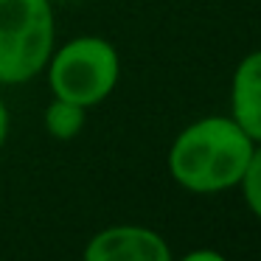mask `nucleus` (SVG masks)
<instances>
[{"label": "nucleus", "mask_w": 261, "mask_h": 261, "mask_svg": "<svg viewBox=\"0 0 261 261\" xmlns=\"http://www.w3.org/2000/svg\"><path fill=\"white\" fill-rule=\"evenodd\" d=\"M51 3H54V0H51Z\"/></svg>", "instance_id": "nucleus-10"}, {"label": "nucleus", "mask_w": 261, "mask_h": 261, "mask_svg": "<svg viewBox=\"0 0 261 261\" xmlns=\"http://www.w3.org/2000/svg\"><path fill=\"white\" fill-rule=\"evenodd\" d=\"M42 73H48L54 98H65L87 110L113 96L121 79V59L110 40L85 34L54 48Z\"/></svg>", "instance_id": "nucleus-3"}, {"label": "nucleus", "mask_w": 261, "mask_h": 261, "mask_svg": "<svg viewBox=\"0 0 261 261\" xmlns=\"http://www.w3.org/2000/svg\"><path fill=\"white\" fill-rule=\"evenodd\" d=\"M230 118L261 143V48L242 59L230 79Z\"/></svg>", "instance_id": "nucleus-5"}, {"label": "nucleus", "mask_w": 261, "mask_h": 261, "mask_svg": "<svg viewBox=\"0 0 261 261\" xmlns=\"http://www.w3.org/2000/svg\"><path fill=\"white\" fill-rule=\"evenodd\" d=\"M6 138H9V107L0 98V149L6 146Z\"/></svg>", "instance_id": "nucleus-9"}, {"label": "nucleus", "mask_w": 261, "mask_h": 261, "mask_svg": "<svg viewBox=\"0 0 261 261\" xmlns=\"http://www.w3.org/2000/svg\"><path fill=\"white\" fill-rule=\"evenodd\" d=\"M82 261H174L158 230L143 225H113L87 242Z\"/></svg>", "instance_id": "nucleus-4"}, {"label": "nucleus", "mask_w": 261, "mask_h": 261, "mask_svg": "<svg viewBox=\"0 0 261 261\" xmlns=\"http://www.w3.org/2000/svg\"><path fill=\"white\" fill-rule=\"evenodd\" d=\"M85 115L87 110L65 98H54L45 110V132L57 141H70L85 129Z\"/></svg>", "instance_id": "nucleus-6"}, {"label": "nucleus", "mask_w": 261, "mask_h": 261, "mask_svg": "<svg viewBox=\"0 0 261 261\" xmlns=\"http://www.w3.org/2000/svg\"><path fill=\"white\" fill-rule=\"evenodd\" d=\"M57 48L51 0H0V85H25Z\"/></svg>", "instance_id": "nucleus-2"}, {"label": "nucleus", "mask_w": 261, "mask_h": 261, "mask_svg": "<svg viewBox=\"0 0 261 261\" xmlns=\"http://www.w3.org/2000/svg\"><path fill=\"white\" fill-rule=\"evenodd\" d=\"M180 261H230V258H225L222 253H216V250H211V247H199V250L186 253Z\"/></svg>", "instance_id": "nucleus-8"}, {"label": "nucleus", "mask_w": 261, "mask_h": 261, "mask_svg": "<svg viewBox=\"0 0 261 261\" xmlns=\"http://www.w3.org/2000/svg\"><path fill=\"white\" fill-rule=\"evenodd\" d=\"M255 143L230 115H205L171 141L169 174L191 194H222L239 186Z\"/></svg>", "instance_id": "nucleus-1"}, {"label": "nucleus", "mask_w": 261, "mask_h": 261, "mask_svg": "<svg viewBox=\"0 0 261 261\" xmlns=\"http://www.w3.org/2000/svg\"><path fill=\"white\" fill-rule=\"evenodd\" d=\"M236 188H242L244 205L250 208V214L255 219H261V143H255V149L250 154L247 166H244V174H242Z\"/></svg>", "instance_id": "nucleus-7"}]
</instances>
